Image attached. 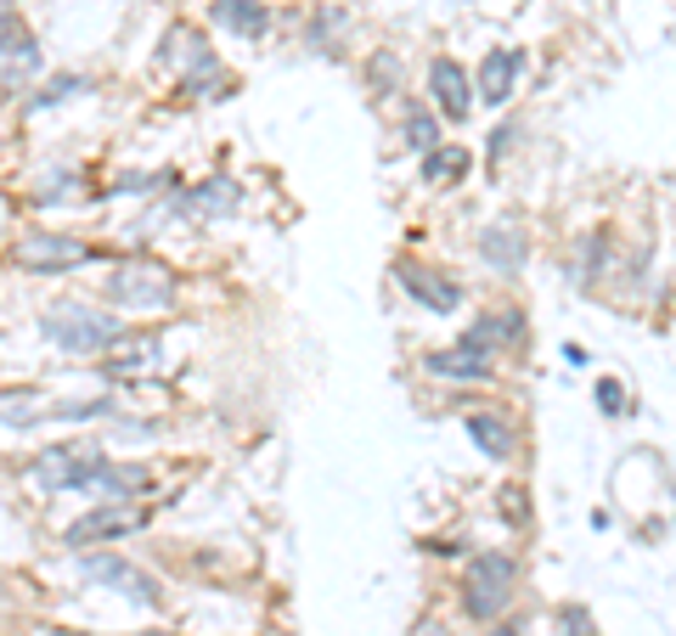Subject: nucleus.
<instances>
[{
	"instance_id": "bb28decb",
	"label": "nucleus",
	"mask_w": 676,
	"mask_h": 636,
	"mask_svg": "<svg viewBox=\"0 0 676 636\" xmlns=\"http://www.w3.org/2000/svg\"><path fill=\"white\" fill-rule=\"evenodd\" d=\"M395 79H401L395 57H378V63H372V85H378V90H395Z\"/></svg>"
},
{
	"instance_id": "6e6552de",
	"label": "nucleus",
	"mask_w": 676,
	"mask_h": 636,
	"mask_svg": "<svg viewBox=\"0 0 676 636\" xmlns=\"http://www.w3.org/2000/svg\"><path fill=\"white\" fill-rule=\"evenodd\" d=\"M237 204H243V186L226 175L198 180V186H175V198H170V209L186 220H220V215H237Z\"/></svg>"
},
{
	"instance_id": "39448f33",
	"label": "nucleus",
	"mask_w": 676,
	"mask_h": 636,
	"mask_svg": "<svg viewBox=\"0 0 676 636\" xmlns=\"http://www.w3.org/2000/svg\"><path fill=\"white\" fill-rule=\"evenodd\" d=\"M79 574L90 580V585H108V592H119V597H130L135 608H159V580L141 569V563H130V558H119V552H85L79 558Z\"/></svg>"
},
{
	"instance_id": "412c9836",
	"label": "nucleus",
	"mask_w": 676,
	"mask_h": 636,
	"mask_svg": "<svg viewBox=\"0 0 676 636\" xmlns=\"http://www.w3.org/2000/svg\"><path fill=\"white\" fill-rule=\"evenodd\" d=\"M406 146H417L423 158L434 153V146H446L440 141V119H434L423 102H406Z\"/></svg>"
},
{
	"instance_id": "c756f323",
	"label": "nucleus",
	"mask_w": 676,
	"mask_h": 636,
	"mask_svg": "<svg viewBox=\"0 0 676 636\" xmlns=\"http://www.w3.org/2000/svg\"><path fill=\"white\" fill-rule=\"evenodd\" d=\"M148 636H175V630H148Z\"/></svg>"
},
{
	"instance_id": "393cba45",
	"label": "nucleus",
	"mask_w": 676,
	"mask_h": 636,
	"mask_svg": "<svg viewBox=\"0 0 676 636\" xmlns=\"http://www.w3.org/2000/svg\"><path fill=\"white\" fill-rule=\"evenodd\" d=\"M558 630H564V636H598V619H592V608H581V603H564V608H558Z\"/></svg>"
},
{
	"instance_id": "0eeeda50",
	"label": "nucleus",
	"mask_w": 676,
	"mask_h": 636,
	"mask_svg": "<svg viewBox=\"0 0 676 636\" xmlns=\"http://www.w3.org/2000/svg\"><path fill=\"white\" fill-rule=\"evenodd\" d=\"M148 524V513L130 507V502H102V507H90L79 513L68 529H63V547H102V541H119V535L141 529Z\"/></svg>"
},
{
	"instance_id": "f03ea898",
	"label": "nucleus",
	"mask_w": 676,
	"mask_h": 636,
	"mask_svg": "<svg viewBox=\"0 0 676 636\" xmlns=\"http://www.w3.org/2000/svg\"><path fill=\"white\" fill-rule=\"evenodd\" d=\"M513 592H519V563H513L508 552H479V558L468 563V574H462V608H468V619H479V625L502 619L508 603H513Z\"/></svg>"
},
{
	"instance_id": "20e7f679",
	"label": "nucleus",
	"mask_w": 676,
	"mask_h": 636,
	"mask_svg": "<svg viewBox=\"0 0 676 636\" xmlns=\"http://www.w3.org/2000/svg\"><path fill=\"white\" fill-rule=\"evenodd\" d=\"M108 462L113 457H102L96 446H52V451H40L29 462V473H34V484H45V491H90Z\"/></svg>"
},
{
	"instance_id": "cd10ccee",
	"label": "nucleus",
	"mask_w": 676,
	"mask_h": 636,
	"mask_svg": "<svg viewBox=\"0 0 676 636\" xmlns=\"http://www.w3.org/2000/svg\"><path fill=\"white\" fill-rule=\"evenodd\" d=\"M513 141H519V124H502V130L491 135V158H502V153H508Z\"/></svg>"
},
{
	"instance_id": "9b49d317",
	"label": "nucleus",
	"mask_w": 676,
	"mask_h": 636,
	"mask_svg": "<svg viewBox=\"0 0 676 636\" xmlns=\"http://www.w3.org/2000/svg\"><path fill=\"white\" fill-rule=\"evenodd\" d=\"M395 282L412 293V299H417L423 310H434V316H451V310L462 305V287H457V282H446L440 271L417 265V260H395Z\"/></svg>"
},
{
	"instance_id": "7ed1b4c3",
	"label": "nucleus",
	"mask_w": 676,
	"mask_h": 636,
	"mask_svg": "<svg viewBox=\"0 0 676 636\" xmlns=\"http://www.w3.org/2000/svg\"><path fill=\"white\" fill-rule=\"evenodd\" d=\"M102 299L113 310H170L175 305V276L153 260H124L102 276Z\"/></svg>"
},
{
	"instance_id": "9d476101",
	"label": "nucleus",
	"mask_w": 676,
	"mask_h": 636,
	"mask_svg": "<svg viewBox=\"0 0 676 636\" xmlns=\"http://www.w3.org/2000/svg\"><path fill=\"white\" fill-rule=\"evenodd\" d=\"M159 361H164L159 332H124L119 344L102 355V377H108V383H124V377H148V372H159Z\"/></svg>"
},
{
	"instance_id": "a211bd4d",
	"label": "nucleus",
	"mask_w": 676,
	"mask_h": 636,
	"mask_svg": "<svg viewBox=\"0 0 676 636\" xmlns=\"http://www.w3.org/2000/svg\"><path fill=\"white\" fill-rule=\"evenodd\" d=\"M153 484V473L148 468H124V462H108L102 468V479L90 484V496H102V502H135L141 491Z\"/></svg>"
},
{
	"instance_id": "1a4fd4ad",
	"label": "nucleus",
	"mask_w": 676,
	"mask_h": 636,
	"mask_svg": "<svg viewBox=\"0 0 676 636\" xmlns=\"http://www.w3.org/2000/svg\"><path fill=\"white\" fill-rule=\"evenodd\" d=\"M428 96H434V108H440V119H451V124H462L468 113H473V79H468V68L457 63V57H434L428 63Z\"/></svg>"
},
{
	"instance_id": "6ab92c4d",
	"label": "nucleus",
	"mask_w": 676,
	"mask_h": 636,
	"mask_svg": "<svg viewBox=\"0 0 676 636\" xmlns=\"http://www.w3.org/2000/svg\"><path fill=\"white\" fill-rule=\"evenodd\" d=\"M468 338H479L486 350H497V344H519V338H524V316H519V310H491L486 321H473V327H468Z\"/></svg>"
},
{
	"instance_id": "c85d7f7f",
	"label": "nucleus",
	"mask_w": 676,
	"mask_h": 636,
	"mask_svg": "<svg viewBox=\"0 0 676 636\" xmlns=\"http://www.w3.org/2000/svg\"><path fill=\"white\" fill-rule=\"evenodd\" d=\"M486 636H524V630H519V625H491Z\"/></svg>"
},
{
	"instance_id": "423d86ee",
	"label": "nucleus",
	"mask_w": 676,
	"mask_h": 636,
	"mask_svg": "<svg viewBox=\"0 0 676 636\" xmlns=\"http://www.w3.org/2000/svg\"><path fill=\"white\" fill-rule=\"evenodd\" d=\"M12 260H18L29 276H63V271L96 260V249H90L85 237H68V231H29V237L18 242Z\"/></svg>"
},
{
	"instance_id": "f8f14e48",
	"label": "nucleus",
	"mask_w": 676,
	"mask_h": 636,
	"mask_svg": "<svg viewBox=\"0 0 676 636\" xmlns=\"http://www.w3.org/2000/svg\"><path fill=\"white\" fill-rule=\"evenodd\" d=\"M519 74H524V52H513V45L486 52V63H479V74H473L479 102H486V108H508L513 90H519Z\"/></svg>"
},
{
	"instance_id": "4468645a",
	"label": "nucleus",
	"mask_w": 676,
	"mask_h": 636,
	"mask_svg": "<svg viewBox=\"0 0 676 636\" xmlns=\"http://www.w3.org/2000/svg\"><path fill=\"white\" fill-rule=\"evenodd\" d=\"M524 231L513 226H491V231H479V260H486L497 276H519L524 271Z\"/></svg>"
},
{
	"instance_id": "a878e982",
	"label": "nucleus",
	"mask_w": 676,
	"mask_h": 636,
	"mask_svg": "<svg viewBox=\"0 0 676 636\" xmlns=\"http://www.w3.org/2000/svg\"><path fill=\"white\" fill-rule=\"evenodd\" d=\"M598 406H603L609 417H620V412H625V388H620L614 377H598Z\"/></svg>"
},
{
	"instance_id": "f257e3e1",
	"label": "nucleus",
	"mask_w": 676,
	"mask_h": 636,
	"mask_svg": "<svg viewBox=\"0 0 676 636\" xmlns=\"http://www.w3.org/2000/svg\"><path fill=\"white\" fill-rule=\"evenodd\" d=\"M40 332L52 338L57 350H68V355H96L102 361L119 338H124V327L108 316V310H90V305H57V310H45L40 316Z\"/></svg>"
},
{
	"instance_id": "5701e85b",
	"label": "nucleus",
	"mask_w": 676,
	"mask_h": 636,
	"mask_svg": "<svg viewBox=\"0 0 676 636\" xmlns=\"http://www.w3.org/2000/svg\"><path fill=\"white\" fill-rule=\"evenodd\" d=\"M79 90H90V79H79V74H57L52 85H45L34 102H29V113H40V108H57V102H68V96H79Z\"/></svg>"
},
{
	"instance_id": "b1692460",
	"label": "nucleus",
	"mask_w": 676,
	"mask_h": 636,
	"mask_svg": "<svg viewBox=\"0 0 676 636\" xmlns=\"http://www.w3.org/2000/svg\"><path fill=\"white\" fill-rule=\"evenodd\" d=\"M603 265H609V237L603 231H587L581 237V282H598Z\"/></svg>"
},
{
	"instance_id": "aec40b11",
	"label": "nucleus",
	"mask_w": 676,
	"mask_h": 636,
	"mask_svg": "<svg viewBox=\"0 0 676 636\" xmlns=\"http://www.w3.org/2000/svg\"><path fill=\"white\" fill-rule=\"evenodd\" d=\"M462 169H468V146H457V141L434 146V153L423 158V180L428 186H451V180H462Z\"/></svg>"
},
{
	"instance_id": "dca6fc26",
	"label": "nucleus",
	"mask_w": 676,
	"mask_h": 636,
	"mask_svg": "<svg viewBox=\"0 0 676 636\" xmlns=\"http://www.w3.org/2000/svg\"><path fill=\"white\" fill-rule=\"evenodd\" d=\"M209 18L220 29H231V34H243V40H260L271 29V7H265V0H215Z\"/></svg>"
},
{
	"instance_id": "4be33fe9",
	"label": "nucleus",
	"mask_w": 676,
	"mask_h": 636,
	"mask_svg": "<svg viewBox=\"0 0 676 636\" xmlns=\"http://www.w3.org/2000/svg\"><path fill=\"white\" fill-rule=\"evenodd\" d=\"M113 395H96V401H63L57 412H45V417H57V423H90V417H113Z\"/></svg>"
},
{
	"instance_id": "ddd939ff",
	"label": "nucleus",
	"mask_w": 676,
	"mask_h": 636,
	"mask_svg": "<svg viewBox=\"0 0 676 636\" xmlns=\"http://www.w3.org/2000/svg\"><path fill=\"white\" fill-rule=\"evenodd\" d=\"M434 377H457V383H486L491 377V350L479 344V338H457V344H446V350H428V361H423Z\"/></svg>"
},
{
	"instance_id": "f3484780",
	"label": "nucleus",
	"mask_w": 676,
	"mask_h": 636,
	"mask_svg": "<svg viewBox=\"0 0 676 636\" xmlns=\"http://www.w3.org/2000/svg\"><path fill=\"white\" fill-rule=\"evenodd\" d=\"M0 29H7V96H18V74H34L40 52H34V34L18 23L12 7H7V18H0Z\"/></svg>"
},
{
	"instance_id": "2eb2a0df",
	"label": "nucleus",
	"mask_w": 676,
	"mask_h": 636,
	"mask_svg": "<svg viewBox=\"0 0 676 636\" xmlns=\"http://www.w3.org/2000/svg\"><path fill=\"white\" fill-rule=\"evenodd\" d=\"M468 439L479 451H486L491 462H508L513 451H519V434H513V423L502 417V412H468Z\"/></svg>"
}]
</instances>
